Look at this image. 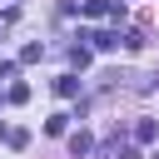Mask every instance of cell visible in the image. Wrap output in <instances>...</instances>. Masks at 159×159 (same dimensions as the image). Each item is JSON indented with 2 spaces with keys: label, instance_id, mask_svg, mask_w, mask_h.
Here are the masks:
<instances>
[{
  "label": "cell",
  "instance_id": "cell-1",
  "mask_svg": "<svg viewBox=\"0 0 159 159\" xmlns=\"http://www.w3.org/2000/svg\"><path fill=\"white\" fill-rule=\"evenodd\" d=\"M80 15H89V20H124V0H84L80 5Z\"/></svg>",
  "mask_w": 159,
  "mask_h": 159
},
{
  "label": "cell",
  "instance_id": "cell-2",
  "mask_svg": "<svg viewBox=\"0 0 159 159\" xmlns=\"http://www.w3.org/2000/svg\"><path fill=\"white\" fill-rule=\"evenodd\" d=\"M80 40H89L94 50H119V35H114V30H89V35H80Z\"/></svg>",
  "mask_w": 159,
  "mask_h": 159
},
{
  "label": "cell",
  "instance_id": "cell-3",
  "mask_svg": "<svg viewBox=\"0 0 159 159\" xmlns=\"http://www.w3.org/2000/svg\"><path fill=\"white\" fill-rule=\"evenodd\" d=\"M89 149H94V139H89L84 129H75V134H70V154H75V159H84Z\"/></svg>",
  "mask_w": 159,
  "mask_h": 159
},
{
  "label": "cell",
  "instance_id": "cell-4",
  "mask_svg": "<svg viewBox=\"0 0 159 159\" xmlns=\"http://www.w3.org/2000/svg\"><path fill=\"white\" fill-rule=\"evenodd\" d=\"M55 94H60V99H75V94H80V80H75V75H60V80H55Z\"/></svg>",
  "mask_w": 159,
  "mask_h": 159
},
{
  "label": "cell",
  "instance_id": "cell-5",
  "mask_svg": "<svg viewBox=\"0 0 159 159\" xmlns=\"http://www.w3.org/2000/svg\"><path fill=\"white\" fill-rule=\"evenodd\" d=\"M134 139H139V144H154V139H159L154 119H139V124H134Z\"/></svg>",
  "mask_w": 159,
  "mask_h": 159
},
{
  "label": "cell",
  "instance_id": "cell-6",
  "mask_svg": "<svg viewBox=\"0 0 159 159\" xmlns=\"http://www.w3.org/2000/svg\"><path fill=\"white\" fill-rule=\"evenodd\" d=\"M65 129H70V114H50L45 119V134H65Z\"/></svg>",
  "mask_w": 159,
  "mask_h": 159
},
{
  "label": "cell",
  "instance_id": "cell-7",
  "mask_svg": "<svg viewBox=\"0 0 159 159\" xmlns=\"http://www.w3.org/2000/svg\"><path fill=\"white\" fill-rule=\"evenodd\" d=\"M5 144H10V149H25V144H30V129H5Z\"/></svg>",
  "mask_w": 159,
  "mask_h": 159
},
{
  "label": "cell",
  "instance_id": "cell-8",
  "mask_svg": "<svg viewBox=\"0 0 159 159\" xmlns=\"http://www.w3.org/2000/svg\"><path fill=\"white\" fill-rule=\"evenodd\" d=\"M119 40H124L129 50H144V45H149V35H144V30H129V35H119Z\"/></svg>",
  "mask_w": 159,
  "mask_h": 159
},
{
  "label": "cell",
  "instance_id": "cell-9",
  "mask_svg": "<svg viewBox=\"0 0 159 159\" xmlns=\"http://www.w3.org/2000/svg\"><path fill=\"white\" fill-rule=\"evenodd\" d=\"M5 99H10V104H25V99H30V84H20V80H15V84H10V94H5Z\"/></svg>",
  "mask_w": 159,
  "mask_h": 159
},
{
  "label": "cell",
  "instance_id": "cell-10",
  "mask_svg": "<svg viewBox=\"0 0 159 159\" xmlns=\"http://www.w3.org/2000/svg\"><path fill=\"white\" fill-rule=\"evenodd\" d=\"M40 55H45V45H25V50H20V65H35Z\"/></svg>",
  "mask_w": 159,
  "mask_h": 159
},
{
  "label": "cell",
  "instance_id": "cell-11",
  "mask_svg": "<svg viewBox=\"0 0 159 159\" xmlns=\"http://www.w3.org/2000/svg\"><path fill=\"white\" fill-rule=\"evenodd\" d=\"M70 60H75V65L84 70V65H89V45H70Z\"/></svg>",
  "mask_w": 159,
  "mask_h": 159
},
{
  "label": "cell",
  "instance_id": "cell-12",
  "mask_svg": "<svg viewBox=\"0 0 159 159\" xmlns=\"http://www.w3.org/2000/svg\"><path fill=\"white\" fill-rule=\"evenodd\" d=\"M114 154H119V159H139V149H134V144H114Z\"/></svg>",
  "mask_w": 159,
  "mask_h": 159
},
{
  "label": "cell",
  "instance_id": "cell-13",
  "mask_svg": "<svg viewBox=\"0 0 159 159\" xmlns=\"http://www.w3.org/2000/svg\"><path fill=\"white\" fill-rule=\"evenodd\" d=\"M0 80H15V60H0Z\"/></svg>",
  "mask_w": 159,
  "mask_h": 159
},
{
  "label": "cell",
  "instance_id": "cell-14",
  "mask_svg": "<svg viewBox=\"0 0 159 159\" xmlns=\"http://www.w3.org/2000/svg\"><path fill=\"white\" fill-rule=\"evenodd\" d=\"M149 159H159V149H154V154H149Z\"/></svg>",
  "mask_w": 159,
  "mask_h": 159
}]
</instances>
